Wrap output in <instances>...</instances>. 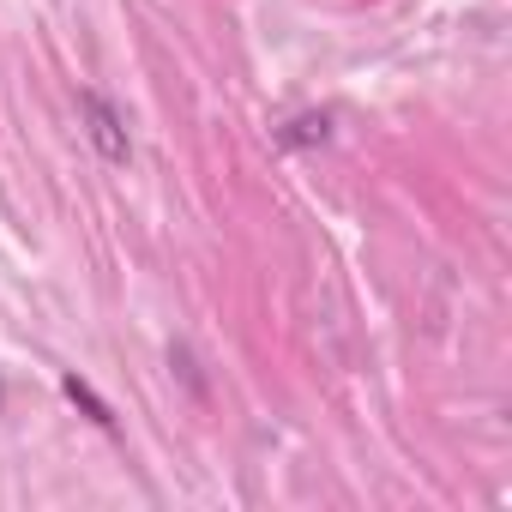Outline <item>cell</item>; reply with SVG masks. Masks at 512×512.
<instances>
[{
	"mask_svg": "<svg viewBox=\"0 0 512 512\" xmlns=\"http://www.w3.org/2000/svg\"><path fill=\"white\" fill-rule=\"evenodd\" d=\"M61 392H67V398H73V404H79V410L97 422V428H115V410H109V404H103V398H97V392L79 380V374H67V380H61Z\"/></svg>",
	"mask_w": 512,
	"mask_h": 512,
	"instance_id": "7a4b0ae2",
	"label": "cell"
},
{
	"mask_svg": "<svg viewBox=\"0 0 512 512\" xmlns=\"http://www.w3.org/2000/svg\"><path fill=\"white\" fill-rule=\"evenodd\" d=\"M79 109H85V133H91V145H97L109 163H127V157H133V145H127V127H121L115 103H109L103 91H85V97H79Z\"/></svg>",
	"mask_w": 512,
	"mask_h": 512,
	"instance_id": "6da1fadb",
	"label": "cell"
}]
</instances>
